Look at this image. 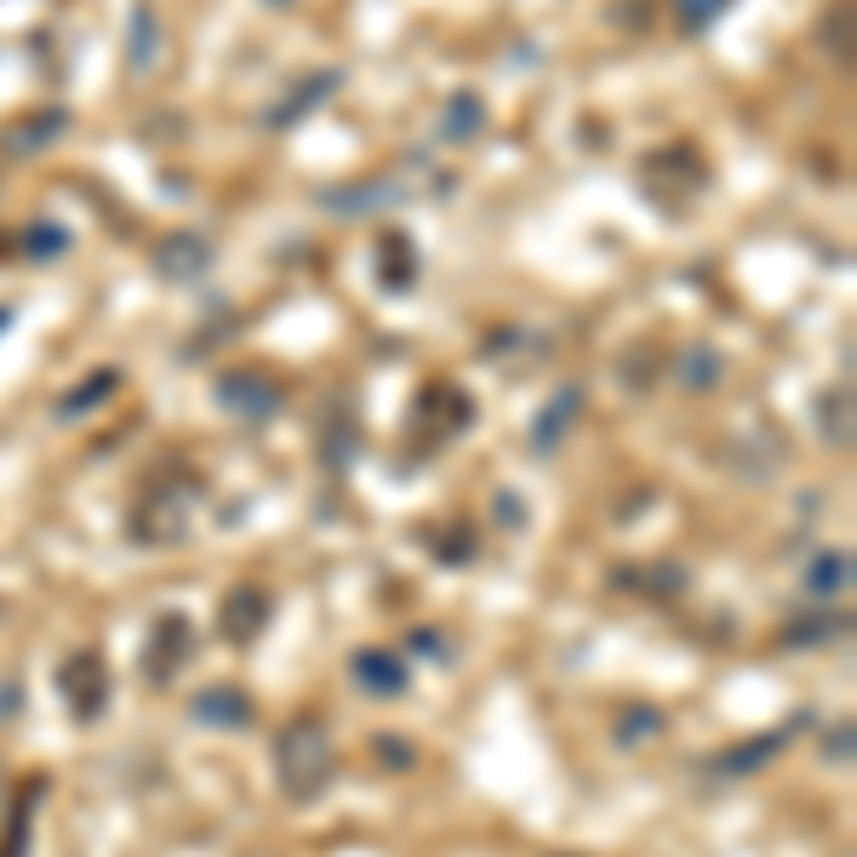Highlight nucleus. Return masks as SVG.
I'll return each instance as SVG.
<instances>
[{
	"mask_svg": "<svg viewBox=\"0 0 857 857\" xmlns=\"http://www.w3.org/2000/svg\"><path fill=\"white\" fill-rule=\"evenodd\" d=\"M320 732L315 726H303L298 738L286 743V760H280V766H292V783H298V789H315V778H320Z\"/></svg>",
	"mask_w": 857,
	"mask_h": 857,
	"instance_id": "nucleus-1",
	"label": "nucleus"
}]
</instances>
